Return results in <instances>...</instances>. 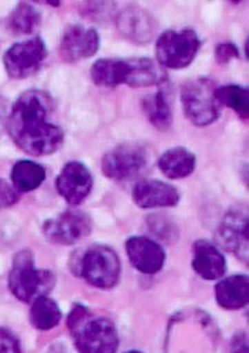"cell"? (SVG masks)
I'll return each mask as SVG.
<instances>
[{
    "mask_svg": "<svg viewBox=\"0 0 249 353\" xmlns=\"http://www.w3.org/2000/svg\"><path fill=\"white\" fill-rule=\"evenodd\" d=\"M216 98L219 100V105L232 109L233 112L239 115L240 119H248V88L236 84L219 86L216 88Z\"/></svg>",
    "mask_w": 249,
    "mask_h": 353,
    "instance_id": "obj_25",
    "label": "cell"
},
{
    "mask_svg": "<svg viewBox=\"0 0 249 353\" xmlns=\"http://www.w3.org/2000/svg\"><path fill=\"white\" fill-rule=\"evenodd\" d=\"M157 167L169 179H183L195 172L197 157L188 148L174 147L161 155Z\"/></svg>",
    "mask_w": 249,
    "mask_h": 353,
    "instance_id": "obj_19",
    "label": "cell"
},
{
    "mask_svg": "<svg viewBox=\"0 0 249 353\" xmlns=\"http://www.w3.org/2000/svg\"><path fill=\"white\" fill-rule=\"evenodd\" d=\"M230 353H249L248 336L240 332L232 337L229 345Z\"/></svg>",
    "mask_w": 249,
    "mask_h": 353,
    "instance_id": "obj_30",
    "label": "cell"
},
{
    "mask_svg": "<svg viewBox=\"0 0 249 353\" xmlns=\"http://www.w3.org/2000/svg\"><path fill=\"white\" fill-rule=\"evenodd\" d=\"M192 268L202 280L217 282L226 274L228 262L219 245L202 239L192 247Z\"/></svg>",
    "mask_w": 249,
    "mask_h": 353,
    "instance_id": "obj_15",
    "label": "cell"
},
{
    "mask_svg": "<svg viewBox=\"0 0 249 353\" xmlns=\"http://www.w3.org/2000/svg\"><path fill=\"white\" fill-rule=\"evenodd\" d=\"M7 283L17 301L30 304L38 297L48 296L54 287L55 276L50 270L36 268L32 252L24 249L14 256Z\"/></svg>",
    "mask_w": 249,
    "mask_h": 353,
    "instance_id": "obj_4",
    "label": "cell"
},
{
    "mask_svg": "<svg viewBox=\"0 0 249 353\" xmlns=\"http://www.w3.org/2000/svg\"><path fill=\"white\" fill-rule=\"evenodd\" d=\"M132 199L140 209H157L177 205L181 195L170 183L162 180L145 179L133 187Z\"/></svg>",
    "mask_w": 249,
    "mask_h": 353,
    "instance_id": "obj_16",
    "label": "cell"
},
{
    "mask_svg": "<svg viewBox=\"0 0 249 353\" xmlns=\"http://www.w3.org/2000/svg\"><path fill=\"white\" fill-rule=\"evenodd\" d=\"M126 252L131 266L143 275L160 273L167 259L166 250L160 242L143 235L128 239Z\"/></svg>",
    "mask_w": 249,
    "mask_h": 353,
    "instance_id": "obj_11",
    "label": "cell"
},
{
    "mask_svg": "<svg viewBox=\"0 0 249 353\" xmlns=\"http://www.w3.org/2000/svg\"><path fill=\"white\" fill-rule=\"evenodd\" d=\"M55 187L70 205H79L88 199L93 187V176L86 164L70 161L57 176Z\"/></svg>",
    "mask_w": 249,
    "mask_h": 353,
    "instance_id": "obj_12",
    "label": "cell"
},
{
    "mask_svg": "<svg viewBox=\"0 0 249 353\" xmlns=\"http://www.w3.org/2000/svg\"><path fill=\"white\" fill-rule=\"evenodd\" d=\"M215 83L207 77L190 79L181 86V100L185 116L195 126H208L221 116L222 105L216 98Z\"/></svg>",
    "mask_w": 249,
    "mask_h": 353,
    "instance_id": "obj_5",
    "label": "cell"
},
{
    "mask_svg": "<svg viewBox=\"0 0 249 353\" xmlns=\"http://www.w3.org/2000/svg\"><path fill=\"white\" fill-rule=\"evenodd\" d=\"M92 228L93 221L89 214L77 209H69L45 221L43 234L52 245H72L88 238Z\"/></svg>",
    "mask_w": 249,
    "mask_h": 353,
    "instance_id": "obj_8",
    "label": "cell"
},
{
    "mask_svg": "<svg viewBox=\"0 0 249 353\" xmlns=\"http://www.w3.org/2000/svg\"><path fill=\"white\" fill-rule=\"evenodd\" d=\"M0 353H22L17 336L3 327H0Z\"/></svg>",
    "mask_w": 249,
    "mask_h": 353,
    "instance_id": "obj_29",
    "label": "cell"
},
{
    "mask_svg": "<svg viewBox=\"0 0 249 353\" xmlns=\"http://www.w3.org/2000/svg\"><path fill=\"white\" fill-rule=\"evenodd\" d=\"M67 328L79 353H117L120 336L106 316H94L86 305L75 304L67 316Z\"/></svg>",
    "mask_w": 249,
    "mask_h": 353,
    "instance_id": "obj_2",
    "label": "cell"
},
{
    "mask_svg": "<svg viewBox=\"0 0 249 353\" xmlns=\"http://www.w3.org/2000/svg\"><path fill=\"white\" fill-rule=\"evenodd\" d=\"M239 48L231 41L219 43L215 48L216 61L221 63V65H228L229 62L232 61L235 59L239 58Z\"/></svg>",
    "mask_w": 249,
    "mask_h": 353,
    "instance_id": "obj_27",
    "label": "cell"
},
{
    "mask_svg": "<svg viewBox=\"0 0 249 353\" xmlns=\"http://www.w3.org/2000/svg\"><path fill=\"white\" fill-rule=\"evenodd\" d=\"M215 301L226 311H239L248 306L249 278L247 274H233L216 282Z\"/></svg>",
    "mask_w": 249,
    "mask_h": 353,
    "instance_id": "obj_17",
    "label": "cell"
},
{
    "mask_svg": "<svg viewBox=\"0 0 249 353\" xmlns=\"http://www.w3.org/2000/svg\"><path fill=\"white\" fill-rule=\"evenodd\" d=\"M141 108L150 124L160 131H167L172 124V112L167 95L162 90L146 95L141 100Z\"/></svg>",
    "mask_w": 249,
    "mask_h": 353,
    "instance_id": "obj_22",
    "label": "cell"
},
{
    "mask_svg": "<svg viewBox=\"0 0 249 353\" xmlns=\"http://www.w3.org/2000/svg\"><path fill=\"white\" fill-rule=\"evenodd\" d=\"M147 225L150 231L161 241L175 242L177 240L178 230L172 221L161 214H152L148 217Z\"/></svg>",
    "mask_w": 249,
    "mask_h": 353,
    "instance_id": "obj_26",
    "label": "cell"
},
{
    "mask_svg": "<svg viewBox=\"0 0 249 353\" xmlns=\"http://www.w3.org/2000/svg\"><path fill=\"white\" fill-rule=\"evenodd\" d=\"M72 270L93 288L110 290L120 282L122 264L114 249L92 245L77 254L72 261Z\"/></svg>",
    "mask_w": 249,
    "mask_h": 353,
    "instance_id": "obj_3",
    "label": "cell"
},
{
    "mask_svg": "<svg viewBox=\"0 0 249 353\" xmlns=\"http://www.w3.org/2000/svg\"><path fill=\"white\" fill-rule=\"evenodd\" d=\"M20 200V193L12 183L0 178V209L13 207Z\"/></svg>",
    "mask_w": 249,
    "mask_h": 353,
    "instance_id": "obj_28",
    "label": "cell"
},
{
    "mask_svg": "<svg viewBox=\"0 0 249 353\" xmlns=\"http://www.w3.org/2000/svg\"><path fill=\"white\" fill-rule=\"evenodd\" d=\"M48 57L43 39L31 38L12 45L3 54V65L10 79H24L34 75Z\"/></svg>",
    "mask_w": 249,
    "mask_h": 353,
    "instance_id": "obj_9",
    "label": "cell"
},
{
    "mask_svg": "<svg viewBox=\"0 0 249 353\" xmlns=\"http://www.w3.org/2000/svg\"><path fill=\"white\" fill-rule=\"evenodd\" d=\"M110 3H88L86 10L84 12L86 15H91L98 19L99 17H106L110 15L113 8V5H108Z\"/></svg>",
    "mask_w": 249,
    "mask_h": 353,
    "instance_id": "obj_31",
    "label": "cell"
},
{
    "mask_svg": "<svg viewBox=\"0 0 249 353\" xmlns=\"http://www.w3.org/2000/svg\"><path fill=\"white\" fill-rule=\"evenodd\" d=\"M12 185L19 193L34 190L44 183L46 171L41 164L32 161H19L12 169Z\"/></svg>",
    "mask_w": 249,
    "mask_h": 353,
    "instance_id": "obj_23",
    "label": "cell"
},
{
    "mask_svg": "<svg viewBox=\"0 0 249 353\" xmlns=\"http://www.w3.org/2000/svg\"><path fill=\"white\" fill-rule=\"evenodd\" d=\"M245 53H246V57L248 58V41L245 43Z\"/></svg>",
    "mask_w": 249,
    "mask_h": 353,
    "instance_id": "obj_32",
    "label": "cell"
},
{
    "mask_svg": "<svg viewBox=\"0 0 249 353\" xmlns=\"http://www.w3.org/2000/svg\"><path fill=\"white\" fill-rule=\"evenodd\" d=\"M41 13L32 5L21 3L8 17V30L17 36L34 32L41 23Z\"/></svg>",
    "mask_w": 249,
    "mask_h": 353,
    "instance_id": "obj_24",
    "label": "cell"
},
{
    "mask_svg": "<svg viewBox=\"0 0 249 353\" xmlns=\"http://www.w3.org/2000/svg\"><path fill=\"white\" fill-rule=\"evenodd\" d=\"M129 74L128 60L99 59L90 70L92 82L100 88H117L126 84Z\"/></svg>",
    "mask_w": 249,
    "mask_h": 353,
    "instance_id": "obj_20",
    "label": "cell"
},
{
    "mask_svg": "<svg viewBox=\"0 0 249 353\" xmlns=\"http://www.w3.org/2000/svg\"><path fill=\"white\" fill-rule=\"evenodd\" d=\"M62 312L58 303L48 296H41L30 303L29 321L34 330L48 332L58 326Z\"/></svg>",
    "mask_w": 249,
    "mask_h": 353,
    "instance_id": "obj_21",
    "label": "cell"
},
{
    "mask_svg": "<svg viewBox=\"0 0 249 353\" xmlns=\"http://www.w3.org/2000/svg\"><path fill=\"white\" fill-rule=\"evenodd\" d=\"M150 161L145 147L138 143H122L103 155L101 171L103 176L115 181H129L139 176Z\"/></svg>",
    "mask_w": 249,
    "mask_h": 353,
    "instance_id": "obj_7",
    "label": "cell"
},
{
    "mask_svg": "<svg viewBox=\"0 0 249 353\" xmlns=\"http://www.w3.org/2000/svg\"><path fill=\"white\" fill-rule=\"evenodd\" d=\"M124 353H143V352H141V351H139V350H129V351H126V352Z\"/></svg>",
    "mask_w": 249,
    "mask_h": 353,
    "instance_id": "obj_33",
    "label": "cell"
},
{
    "mask_svg": "<svg viewBox=\"0 0 249 353\" xmlns=\"http://www.w3.org/2000/svg\"><path fill=\"white\" fill-rule=\"evenodd\" d=\"M200 48L201 41L192 29L164 31L155 43L157 63L162 68H186L193 62Z\"/></svg>",
    "mask_w": 249,
    "mask_h": 353,
    "instance_id": "obj_6",
    "label": "cell"
},
{
    "mask_svg": "<svg viewBox=\"0 0 249 353\" xmlns=\"http://www.w3.org/2000/svg\"><path fill=\"white\" fill-rule=\"evenodd\" d=\"M99 46L100 37L96 29L74 24L67 28L62 36L60 57L66 62H77L93 57Z\"/></svg>",
    "mask_w": 249,
    "mask_h": 353,
    "instance_id": "obj_14",
    "label": "cell"
},
{
    "mask_svg": "<svg viewBox=\"0 0 249 353\" xmlns=\"http://www.w3.org/2000/svg\"><path fill=\"white\" fill-rule=\"evenodd\" d=\"M129 74L126 85L130 88H150L160 85L167 79V74L157 61L150 58H133L128 60Z\"/></svg>",
    "mask_w": 249,
    "mask_h": 353,
    "instance_id": "obj_18",
    "label": "cell"
},
{
    "mask_svg": "<svg viewBox=\"0 0 249 353\" xmlns=\"http://www.w3.org/2000/svg\"><path fill=\"white\" fill-rule=\"evenodd\" d=\"M117 28L122 37L133 44H148L157 32V22L139 6H126L117 15Z\"/></svg>",
    "mask_w": 249,
    "mask_h": 353,
    "instance_id": "obj_13",
    "label": "cell"
},
{
    "mask_svg": "<svg viewBox=\"0 0 249 353\" xmlns=\"http://www.w3.org/2000/svg\"><path fill=\"white\" fill-rule=\"evenodd\" d=\"M216 241L219 247L226 249L248 264L249 223L247 214L241 210H230L224 216L216 231Z\"/></svg>",
    "mask_w": 249,
    "mask_h": 353,
    "instance_id": "obj_10",
    "label": "cell"
},
{
    "mask_svg": "<svg viewBox=\"0 0 249 353\" xmlns=\"http://www.w3.org/2000/svg\"><path fill=\"white\" fill-rule=\"evenodd\" d=\"M54 101L41 90H29L19 97L7 117V131L20 150L31 157L50 155L65 140L61 126L53 121Z\"/></svg>",
    "mask_w": 249,
    "mask_h": 353,
    "instance_id": "obj_1",
    "label": "cell"
}]
</instances>
